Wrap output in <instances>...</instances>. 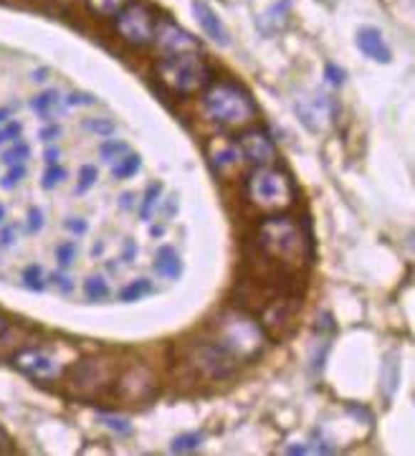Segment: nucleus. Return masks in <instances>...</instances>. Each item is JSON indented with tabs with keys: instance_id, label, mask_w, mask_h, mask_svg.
<instances>
[{
	"instance_id": "nucleus-1",
	"label": "nucleus",
	"mask_w": 415,
	"mask_h": 456,
	"mask_svg": "<svg viewBox=\"0 0 415 456\" xmlns=\"http://www.w3.org/2000/svg\"><path fill=\"white\" fill-rule=\"evenodd\" d=\"M254 248L256 261L296 279L304 277L314 261V238L309 223L294 216L274 213L271 218L261 221L254 236Z\"/></svg>"
},
{
	"instance_id": "nucleus-2",
	"label": "nucleus",
	"mask_w": 415,
	"mask_h": 456,
	"mask_svg": "<svg viewBox=\"0 0 415 456\" xmlns=\"http://www.w3.org/2000/svg\"><path fill=\"white\" fill-rule=\"evenodd\" d=\"M205 335L220 347V350L233 358L238 365L251 363L254 358H259L261 352L269 345V335L261 327V322L251 314H246L243 309H228L220 312L213 322L208 324Z\"/></svg>"
},
{
	"instance_id": "nucleus-3",
	"label": "nucleus",
	"mask_w": 415,
	"mask_h": 456,
	"mask_svg": "<svg viewBox=\"0 0 415 456\" xmlns=\"http://www.w3.org/2000/svg\"><path fill=\"white\" fill-rule=\"evenodd\" d=\"M203 110L208 120H213L218 127L243 132L254 127L256 122V105L251 94L233 81H210L203 92Z\"/></svg>"
},
{
	"instance_id": "nucleus-4",
	"label": "nucleus",
	"mask_w": 415,
	"mask_h": 456,
	"mask_svg": "<svg viewBox=\"0 0 415 456\" xmlns=\"http://www.w3.org/2000/svg\"><path fill=\"white\" fill-rule=\"evenodd\" d=\"M243 191H246V201L264 213H284L296 201L294 180L276 165H259L246 178Z\"/></svg>"
},
{
	"instance_id": "nucleus-5",
	"label": "nucleus",
	"mask_w": 415,
	"mask_h": 456,
	"mask_svg": "<svg viewBox=\"0 0 415 456\" xmlns=\"http://www.w3.org/2000/svg\"><path fill=\"white\" fill-rule=\"evenodd\" d=\"M155 76L165 92L175 97H190L195 92H205L213 81V71L195 53H180V56H162L155 64Z\"/></svg>"
},
{
	"instance_id": "nucleus-6",
	"label": "nucleus",
	"mask_w": 415,
	"mask_h": 456,
	"mask_svg": "<svg viewBox=\"0 0 415 456\" xmlns=\"http://www.w3.org/2000/svg\"><path fill=\"white\" fill-rule=\"evenodd\" d=\"M114 31L124 43L134 48H144L150 46L155 41V31H157V16L147 3L142 0H129L127 6L122 8L114 18Z\"/></svg>"
},
{
	"instance_id": "nucleus-7",
	"label": "nucleus",
	"mask_w": 415,
	"mask_h": 456,
	"mask_svg": "<svg viewBox=\"0 0 415 456\" xmlns=\"http://www.w3.org/2000/svg\"><path fill=\"white\" fill-rule=\"evenodd\" d=\"M114 365L109 360H81L69 370V383L71 393L76 398L92 401L102 391L114 386Z\"/></svg>"
},
{
	"instance_id": "nucleus-8",
	"label": "nucleus",
	"mask_w": 415,
	"mask_h": 456,
	"mask_svg": "<svg viewBox=\"0 0 415 456\" xmlns=\"http://www.w3.org/2000/svg\"><path fill=\"white\" fill-rule=\"evenodd\" d=\"M185 360L190 363V368L195 370V373H200V376L205 378H225L231 376L233 370L238 368V363L233 358H228L223 350H220L218 345H215L213 340L208 335L198 337L195 342H190L188 345V350H185Z\"/></svg>"
},
{
	"instance_id": "nucleus-9",
	"label": "nucleus",
	"mask_w": 415,
	"mask_h": 456,
	"mask_svg": "<svg viewBox=\"0 0 415 456\" xmlns=\"http://www.w3.org/2000/svg\"><path fill=\"white\" fill-rule=\"evenodd\" d=\"M13 365H16L23 376H28L31 381L38 383H51L64 376V365L56 358H51L48 352L38 350V347H26V350L13 355Z\"/></svg>"
},
{
	"instance_id": "nucleus-10",
	"label": "nucleus",
	"mask_w": 415,
	"mask_h": 456,
	"mask_svg": "<svg viewBox=\"0 0 415 456\" xmlns=\"http://www.w3.org/2000/svg\"><path fill=\"white\" fill-rule=\"evenodd\" d=\"M238 150H241V157L248 160L251 165H274L276 160V144L264 129L248 127L243 129V134L238 137Z\"/></svg>"
},
{
	"instance_id": "nucleus-11",
	"label": "nucleus",
	"mask_w": 415,
	"mask_h": 456,
	"mask_svg": "<svg viewBox=\"0 0 415 456\" xmlns=\"http://www.w3.org/2000/svg\"><path fill=\"white\" fill-rule=\"evenodd\" d=\"M152 43L160 48L162 56H180V53L198 51V41L193 38L188 31L175 26L173 21H157L155 41H152Z\"/></svg>"
},
{
	"instance_id": "nucleus-12",
	"label": "nucleus",
	"mask_w": 415,
	"mask_h": 456,
	"mask_svg": "<svg viewBox=\"0 0 415 456\" xmlns=\"http://www.w3.org/2000/svg\"><path fill=\"white\" fill-rule=\"evenodd\" d=\"M296 115L301 117V124L309 127L311 132H322L332 124L337 117V105L329 97H314V99H299L294 105Z\"/></svg>"
},
{
	"instance_id": "nucleus-13",
	"label": "nucleus",
	"mask_w": 415,
	"mask_h": 456,
	"mask_svg": "<svg viewBox=\"0 0 415 456\" xmlns=\"http://www.w3.org/2000/svg\"><path fill=\"white\" fill-rule=\"evenodd\" d=\"M155 393V378L150 376L147 368H132L117 383V396L127 403H142V401L152 398Z\"/></svg>"
},
{
	"instance_id": "nucleus-14",
	"label": "nucleus",
	"mask_w": 415,
	"mask_h": 456,
	"mask_svg": "<svg viewBox=\"0 0 415 456\" xmlns=\"http://www.w3.org/2000/svg\"><path fill=\"white\" fill-rule=\"evenodd\" d=\"M193 13H195L198 26L203 28V33L210 41H215L218 46H228V31H225L223 21L218 18V13L208 6L205 0H193Z\"/></svg>"
},
{
	"instance_id": "nucleus-15",
	"label": "nucleus",
	"mask_w": 415,
	"mask_h": 456,
	"mask_svg": "<svg viewBox=\"0 0 415 456\" xmlns=\"http://www.w3.org/2000/svg\"><path fill=\"white\" fill-rule=\"evenodd\" d=\"M355 41H357L360 51H362L367 58H372V61H377V64H390L392 61L390 46L385 43L380 31L372 28V26H362V28L357 31V38Z\"/></svg>"
},
{
	"instance_id": "nucleus-16",
	"label": "nucleus",
	"mask_w": 415,
	"mask_h": 456,
	"mask_svg": "<svg viewBox=\"0 0 415 456\" xmlns=\"http://www.w3.org/2000/svg\"><path fill=\"white\" fill-rule=\"evenodd\" d=\"M152 269H155V274L162 279H178L180 274H183V261H180V254L173 246H160L155 251Z\"/></svg>"
},
{
	"instance_id": "nucleus-17",
	"label": "nucleus",
	"mask_w": 415,
	"mask_h": 456,
	"mask_svg": "<svg viewBox=\"0 0 415 456\" xmlns=\"http://www.w3.org/2000/svg\"><path fill=\"white\" fill-rule=\"evenodd\" d=\"M213 168L218 170V173H225V170H233L241 162V150H238V144H228V147H223V150H218L213 155Z\"/></svg>"
},
{
	"instance_id": "nucleus-18",
	"label": "nucleus",
	"mask_w": 415,
	"mask_h": 456,
	"mask_svg": "<svg viewBox=\"0 0 415 456\" xmlns=\"http://www.w3.org/2000/svg\"><path fill=\"white\" fill-rule=\"evenodd\" d=\"M56 107H58V92H56V89H48V92L38 94V97L31 102V110H33L38 117H43V120L53 117Z\"/></svg>"
},
{
	"instance_id": "nucleus-19",
	"label": "nucleus",
	"mask_w": 415,
	"mask_h": 456,
	"mask_svg": "<svg viewBox=\"0 0 415 456\" xmlns=\"http://www.w3.org/2000/svg\"><path fill=\"white\" fill-rule=\"evenodd\" d=\"M139 168H142V157L139 155H124L119 157V160L114 162V168H112V175H114L117 180H127L132 178L134 173H139Z\"/></svg>"
},
{
	"instance_id": "nucleus-20",
	"label": "nucleus",
	"mask_w": 415,
	"mask_h": 456,
	"mask_svg": "<svg viewBox=\"0 0 415 456\" xmlns=\"http://www.w3.org/2000/svg\"><path fill=\"white\" fill-rule=\"evenodd\" d=\"M129 0H87L89 11L99 18H114L122 8L127 6Z\"/></svg>"
},
{
	"instance_id": "nucleus-21",
	"label": "nucleus",
	"mask_w": 415,
	"mask_h": 456,
	"mask_svg": "<svg viewBox=\"0 0 415 456\" xmlns=\"http://www.w3.org/2000/svg\"><path fill=\"white\" fill-rule=\"evenodd\" d=\"M203 444V433H180L175 436L173 444H170V451L173 454H190V451H198Z\"/></svg>"
},
{
	"instance_id": "nucleus-22",
	"label": "nucleus",
	"mask_w": 415,
	"mask_h": 456,
	"mask_svg": "<svg viewBox=\"0 0 415 456\" xmlns=\"http://www.w3.org/2000/svg\"><path fill=\"white\" fill-rule=\"evenodd\" d=\"M160 196H162V183H152L147 185V191H144V201H142V208H139V218L142 221H150L152 213H155L157 203H160Z\"/></svg>"
},
{
	"instance_id": "nucleus-23",
	"label": "nucleus",
	"mask_w": 415,
	"mask_h": 456,
	"mask_svg": "<svg viewBox=\"0 0 415 456\" xmlns=\"http://www.w3.org/2000/svg\"><path fill=\"white\" fill-rule=\"evenodd\" d=\"M147 295H152V284L147 282V279H134L132 284H127V287L119 292V299L129 304V302H139Z\"/></svg>"
},
{
	"instance_id": "nucleus-24",
	"label": "nucleus",
	"mask_w": 415,
	"mask_h": 456,
	"mask_svg": "<svg viewBox=\"0 0 415 456\" xmlns=\"http://www.w3.org/2000/svg\"><path fill=\"white\" fill-rule=\"evenodd\" d=\"M127 152H129V144L122 142V139H104V142L99 144V155L107 162H117L119 157L127 155Z\"/></svg>"
},
{
	"instance_id": "nucleus-25",
	"label": "nucleus",
	"mask_w": 415,
	"mask_h": 456,
	"mask_svg": "<svg viewBox=\"0 0 415 456\" xmlns=\"http://www.w3.org/2000/svg\"><path fill=\"white\" fill-rule=\"evenodd\" d=\"M84 295L89 302H102L109 297V284L104 282V277H89L84 284Z\"/></svg>"
},
{
	"instance_id": "nucleus-26",
	"label": "nucleus",
	"mask_w": 415,
	"mask_h": 456,
	"mask_svg": "<svg viewBox=\"0 0 415 456\" xmlns=\"http://www.w3.org/2000/svg\"><path fill=\"white\" fill-rule=\"evenodd\" d=\"M28 157H31V147L26 142H21V139H16L13 147H8V150L3 152V162H6L8 168H11V165H26Z\"/></svg>"
},
{
	"instance_id": "nucleus-27",
	"label": "nucleus",
	"mask_w": 415,
	"mask_h": 456,
	"mask_svg": "<svg viewBox=\"0 0 415 456\" xmlns=\"http://www.w3.org/2000/svg\"><path fill=\"white\" fill-rule=\"evenodd\" d=\"M99 180V170L94 165H84L79 170V183H76V196H84L89 188H94V183Z\"/></svg>"
},
{
	"instance_id": "nucleus-28",
	"label": "nucleus",
	"mask_w": 415,
	"mask_h": 456,
	"mask_svg": "<svg viewBox=\"0 0 415 456\" xmlns=\"http://www.w3.org/2000/svg\"><path fill=\"white\" fill-rule=\"evenodd\" d=\"M23 284L28 289H33V292H41V289L46 287L43 284V269H41L38 264H31V266H26V272H23Z\"/></svg>"
},
{
	"instance_id": "nucleus-29",
	"label": "nucleus",
	"mask_w": 415,
	"mask_h": 456,
	"mask_svg": "<svg viewBox=\"0 0 415 456\" xmlns=\"http://www.w3.org/2000/svg\"><path fill=\"white\" fill-rule=\"evenodd\" d=\"M76 259V243L74 241H64L56 246V261L61 269H69Z\"/></svg>"
},
{
	"instance_id": "nucleus-30",
	"label": "nucleus",
	"mask_w": 415,
	"mask_h": 456,
	"mask_svg": "<svg viewBox=\"0 0 415 456\" xmlns=\"http://www.w3.org/2000/svg\"><path fill=\"white\" fill-rule=\"evenodd\" d=\"M99 421H102L104 426L109 428V431H114V433H122V436H129V433H132V423H129L127 418H119V416H107V413H102V416H99Z\"/></svg>"
},
{
	"instance_id": "nucleus-31",
	"label": "nucleus",
	"mask_w": 415,
	"mask_h": 456,
	"mask_svg": "<svg viewBox=\"0 0 415 456\" xmlns=\"http://www.w3.org/2000/svg\"><path fill=\"white\" fill-rule=\"evenodd\" d=\"M84 127L89 129V132H97V134H104V137H109V134H114V122L112 120H104V117H94V120H87L84 122Z\"/></svg>"
},
{
	"instance_id": "nucleus-32",
	"label": "nucleus",
	"mask_w": 415,
	"mask_h": 456,
	"mask_svg": "<svg viewBox=\"0 0 415 456\" xmlns=\"http://www.w3.org/2000/svg\"><path fill=\"white\" fill-rule=\"evenodd\" d=\"M61 180H66V170L56 162V165H48L46 168V173H43V183L41 185H43L46 191H51V188H56Z\"/></svg>"
},
{
	"instance_id": "nucleus-33",
	"label": "nucleus",
	"mask_w": 415,
	"mask_h": 456,
	"mask_svg": "<svg viewBox=\"0 0 415 456\" xmlns=\"http://www.w3.org/2000/svg\"><path fill=\"white\" fill-rule=\"evenodd\" d=\"M26 178V165H11V170H8V175L3 178V188H16L21 180Z\"/></svg>"
},
{
	"instance_id": "nucleus-34",
	"label": "nucleus",
	"mask_w": 415,
	"mask_h": 456,
	"mask_svg": "<svg viewBox=\"0 0 415 456\" xmlns=\"http://www.w3.org/2000/svg\"><path fill=\"white\" fill-rule=\"evenodd\" d=\"M345 69H340V66H335V64H327L324 66V79L332 84V87H342L345 84Z\"/></svg>"
},
{
	"instance_id": "nucleus-35",
	"label": "nucleus",
	"mask_w": 415,
	"mask_h": 456,
	"mask_svg": "<svg viewBox=\"0 0 415 456\" xmlns=\"http://www.w3.org/2000/svg\"><path fill=\"white\" fill-rule=\"evenodd\" d=\"M21 124L18 122H8L6 127L0 129V144H6V142H16L18 137H21Z\"/></svg>"
},
{
	"instance_id": "nucleus-36",
	"label": "nucleus",
	"mask_w": 415,
	"mask_h": 456,
	"mask_svg": "<svg viewBox=\"0 0 415 456\" xmlns=\"http://www.w3.org/2000/svg\"><path fill=\"white\" fill-rule=\"evenodd\" d=\"M41 226H43V213L38 208H31L28 211V231L31 233H38Z\"/></svg>"
},
{
	"instance_id": "nucleus-37",
	"label": "nucleus",
	"mask_w": 415,
	"mask_h": 456,
	"mask_svg": "<svg viewBox=\"0 0 415 456\" xmlns=\"http://www.w3.org/2000/svg\"><path fill=\"white\" fill-rule=\"evenodd\" d=\"M66 105L69 107H79V105H94V97L92 94H69V99H66Z\"/></svg>"
},
{
	"instance_id": "nucleus-38",
	"label": "nucleus",
	"mask_w": 415,
	"mask_h": 456,
	"mask_svg": "<svg viewBox=\"0 0 415 456\" xmlns=\"http://www.w3.org/2000/svg\"><path fill=\"white\" fill-rule=\"evenodd\" d=\"M64 226L69 228L71 233H79V236H81V233H87V221H84V218H69Z\"/></svg>"
},
{
	"instance_id": "nucleus-39",
	"label": "nucleus",
	"mask_w": 415,
	"mask_h": 456,
	"mask_svg": "<svg viewBox=\"0 0 415 456\" xmlns=\"http://www.w3.org/2000/svg\"><path fill=\"white\" fill-rule=\"evenodd\" d=\"M58 134H61V127H58V124H48V127L41 129L38 137L43 139V142H51V139H56Z\"/></svg>"
},
{
	"instance_id": "nucleus-40",
	"label": "nucleus",
	"mask_w": 415,
	"mask_h": 456,
	"mask_svg": "<svg viewBox=\"0 0 415 456\" xmlns=\"http://www.w3.org/2000/svg\"><path fill=\"white\" fill-rule=\"evenodd\" d=\"M134 256H137V243L127 238V241H124V251H122V261H127V264H129Z\"/></svg>"
},
{
	"instance_id": "nucleus-41",
	"label": "nucleus",
	"mask_w": 415,
	"mask_h": 456,
	"mask_svg": "<svg viewBox=\"0 0 415 456\" xmlns=\"http://www.w3.org/2000/svg\"><path fill=\"white\" fill-rule=\"evenodd\" d=\"M51 282L56 284L61 292H69V289L74 287V284L69 282V277H64V274H51Z\"/></svg>"
},
{
	"instance_id": "nucleus-42",
	"label": "nucleus",
	"mask_w": 415,
	"mask_h": 456,
	"mask_svg": "<svg viewBox=\"0 0 415 456\" xmlns=\"http://www.w3.org/2000/svg\"><path fill=\"white\" fill-rule=\"evenodd\" d=\"M13 238H16V228H11V226H8L6 231L0 233V243H3V246H11Z\"/></svg>"
},
{
	"instance_id": "nucleus-43",
	"label": "nucleus",
	"mask_w": 415,
	"mask_h": 456,
	"mask_svg": "<svg viewBox=\"0 0 415 456\" xmlns=\"http://www.w3.org/2000/svg\"><path fill=\"white\" fill-rule=\"evenodd\" d=\"M43 157H46L48 165H56V162H58V150H56V147H48L46 155H43Z\"/></svg>"
},
{
	"instance_id": "nucleus-44",
	"label": "nucleus",
	"mask_w": 415,
	"mask_h": 456,
	"mask_svg": "<svg viewBox=\"0 0 415 456\" xmlns=\"http://www.w3.org/2000/svg\"><path fill=\"white\" fill-rule=\"evenodd\" d=\"M3 451H11V439H8L6 431L0 428V454H3Z\"/></svg>"
},
{
	"instance_id": "nucleus-45",
	"label": "nucleus",
	"mask_w": 415,
	"mask_h": 456,
	"mask_svg": "<svg viewBox=\"0 0 415 456\" xmlns=\"http://www.w3.org/2000/svg\"><path fill=\"white\" fill-rule=\"evenodd\" d=\"M132 193H124V196H122V206H124V208H129V206H132Z\"/></svg>"
},
{
	"instance_id": "nucleus-46",
	"label": "nucleus",
	"mask_w": 415,
	"mask_h": 456,
	"mask_svg": "<svg viewBox=\"0 0 415 456\" xmlns=\"http://www.w3.org/2000/svg\"><path fill=\"white\" fill-rule=\"evenodd\" d=\"M8 117H11V110H6V107H3V110H0V124H3V122H8Z\"/></svg>"
},
{
	"instance_id": "nucleus-47",
	"label": "nucleus",
	"mask_w": 415,
	"mask_h": 456,
	"mask_svg": "<svg viewBox=\"0 0 415 456\" xmlns=\"http://www.w3.org/2000/svg\"><path fill=\"white\" fill-rule=\"evenodd\" d=\"M8 329V319L3 317V314H0V335H3V332H6Z\"/></svg>"
},
{
	"instance_id": "nucleus-48",
	"label": "nucleus",
	"mask_w": 415,
	"mask_h": 456,
	"mask_svg": "<svg viewBox=\"0 0 415 456\" xmlns=\"http://www.w3.org/2000/svg\"><path fill=\"white\" fill-rule=\"evenodd\" d=\"M162 231H165L162 226H152V236H162Z\"/></svg>"
},
{
	"instance_id": "nucleus-49",
	"label": "nucleus",
	"mask_w": 415,
	"mask_h": 456,
	"mask_svg": "<svg viewBox=\"0 0 415 456\" xmlns=\"http://www.w3.org/2000/svg\"><path fill=\"white\" fill-rule=\"evenodd\" d=\"M3 218H6V208L0 206V223H3Z\"/></svg>"
},
{
	"instance_id": "nucleus-50",
	"label": "nucleus",
	"mask_w": 415,
	"mask_h": 456,
	"mask_svg": "<svg viewBox=\"0 0 415 456\" xmlns=\"http://www.w3.org/2000/svg\"><path fill=\"white\" fill-rule=\"evenodd\" d=\"M51 3H64V0H51Z\"/></svg>"
}]
</instances>
